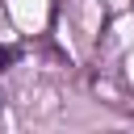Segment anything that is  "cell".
<instances>
[{"mask_svg":"<svg viewBox=\"0 0 134 134\" xmlns=\"http://www.w3.org/2000/svg\"><path fill=\"white\" fill-rule=\"evenodd\" d=\"M17 59H21V50H17V46H0V71H8Z\"/></svg>","mask_w":134,"mask_h":134,"instance_id":"1","label":"cell"},{"mask_svg":"<svg viewBox=\"0 0 134 134\" xmlns=\"http://www.w3.org/2000/svg\"><path fill=\"white\" fill-rule=\"evenodd\" d=\"M0 109H4V92H0Z\"/></svg>","mask_w":134,"mask_h":134,"instance_id":"2","label":"cell"}]
</instances>
